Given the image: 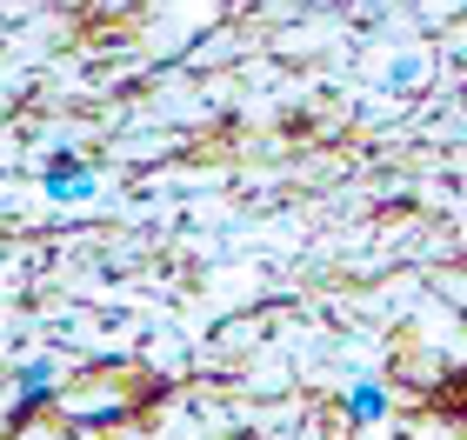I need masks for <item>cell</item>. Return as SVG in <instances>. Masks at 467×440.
Returning <instances> with one entry per match:
<instances>
[{"instance_id":"cell-5","label":"cell","mask_w":467,"mask_h":440,"mask_svg":"<svg viewBox=\"0 0 467 440\" xmlns=\"http://www.w3.org/2000/svg\"><path fill=\"white\" fill-rule=\"evenodd\" d=\"M414 80H428V60H414V54H400L394 67H388V87H414Z\"/></svg>"},{"instance_id":"cell-1","label":"cell","mask_w":467,"mask_h":440,"mask_svg":"<svg viewBox=\"0 0 467 440\" xmlns=\"http://www.w3.org/2000/svg\"><path fill=\"white\" fill-rule=\"evenodd\" d=\"M60 407H67V421L80 427H94V421H120L127 407H134V394H127V381H80L74 394H60Z\"/></svg>"},{"instance_id":"cell-4","label":"cell","mask_w":467,"mask_h":440,"mask_svg":"<svg viewBox=\"0 0 467 440\" xmlns=\"http://www.w3.org/2000/svg\"><path fill=\"white\" fill-rule=\"evenodd\" d=\"M348 407H354V421H380V414H388V394H380L374 381H360V387H354V401H348Z\"/></svg>"},{"instance_id":"cell-3","label":"cell","mask_w":467,"mask_h":440,"mask_svg":"<svg viewBox=\"0 0 467 440\" xmlns=\"http://www.w3.org/2000/svg\"><path fill=\"white\" fill-rule=\"evenodd\" d=\"M40 387H54V367H47V361H34V367H20V394H14V407H7V421H20V414H27V401H40Z\"/></svg>"},{"instance_id":"cell-2","label":"cell","mask_w":467,"mask_h":440,"mask_svg":"<svg viewBox=\"0 0 467 440\" xmlns=\"http://www.w3.org/2000/svg\"><path fill=\"white\" fill-rule=\"evenodd\" d=\"M47 194H54V200H88V194H94L88 167H74V160H54V167H47Z\"/></svg>"}]
</instances>
